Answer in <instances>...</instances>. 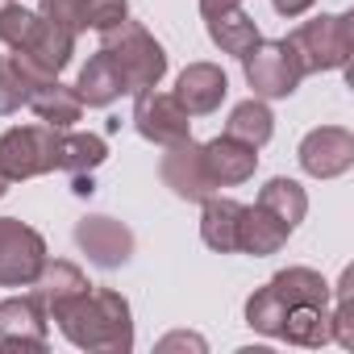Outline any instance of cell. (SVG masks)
<instances>
[{
	"mask_svg": "<svg viewBox=\"0 0 354 354\" xmlns=\"http://www.w3.org/2000/svg\"><path fill=\"white\" fill-rule=\"evenodd\" d=\"M283 317H288V304L279 300V292H275L271 283H263V288H254V292L246 296V325H250L254 333H263V337H279Z\"/></svg>",
	"mask_w": 354,
	"mask_h": 354,
	"instance_id": "obj_26",
	"label": "cell"
},
{
	"mask_svg": "<svg viewBox=\"0 0 354 354\" xmlns=\"http://www.w3.org/2000/svg\"><path fill=\"white\" fill-rule=\"evenodd\" d=\"M292 230L267 213L263 205H246L242 209V221H238V254H254V259H267V254H279L288 246Z\"/></svg>",
	"mask_w": 354,
	"mask_h": 354,
	"instance_id": "obj_16",
	"label": "cell"
},
{
	"mask_svg": "<svg viewBox=\"0 0 354 354\" xmlns=\"http://www.w3.org/2000/svg\"><path fill=\"white\" fill-rule=\"evenodd\" d=\"M71 192L75 196H92L96 192V180H92V175H71Z\"/></svg>",
	"mask_w": 354,
	"mask_h": 354,
	"instance_id": "obj_35",
	"label": "cell"
},
{
	"mask_svg": "<svg viewBox=\"0 0 354 354\" xmlns=\"http://www.w3.org/2000/svg\"><path fill=\"white\" fill-rule=\"evenodd\" d=\"M75 92H80L84 109H109L113 100H121V96H125V80H121L117 63H113L104 50H96V55L80 67Z\"/></svg>",
	"mask_w": 354,
	"mask_h": 354,
	"instance_id": "obj_18",
	"label": "cell"
},
{
	"mask_svg": "<svg viewBox=\"0 0 354 354\" xmlns=\"http://www.w3.org/2000/svg\"><path fill=\"white\" fill-rule=\"evenodd\" d=\"M175 346L205 350V337H196V333H171V337H162V342H158V350H175Z\"/></svg>",
	"mask_w": 354,
	"mask_h": 354,
	"instance_id": "obj_33",
	"label": "cell"
},
{
	"mask_svg": "<svg viewBox=\"0 0 354 354\" xmlns=\"http://www.w3.org/2000/svg\"><path fill=\"white\" fill-rule=\"evenodd\" d=\"M201 150H205V167H209L217 188H238V184L254 180V171H259V150L230 138V133L201 142Z\"/></svg>",
	"mask_w": 354,
	"mask_h": 354,
	"instance_id": "obj_14",
	"label": "cell"
},
{
	"mask_svg": "<svg viewBox=\"0 0 354 354\" xmlns=\"http://www.w3.org/2000/svg\"><path fill=\"white\" fill-rule=\"evenodd\" d=\"M296 162L313 180H337L354 167V133L342 125H317L300 138Z\"/></svg>",
	"mask_w": 354,
	"mask_h": 354,
	"instance_id": "obj_9",
	"label": "cell"
},
{
	"mask_svg": "<svg viewBox=\"0 0 354 354\" xmlns=\"http://www.w3.org/2000/svg\"><path fill=\"white\" fill-rule=\"evenodd\" d=\"M5 192H9V180H5V175H0V201H5Z\"/></svg>",
	"mask_w": 354,
	"mask_h": 354,
	"instance_id": "obj_36",
	"label": "cell"
},
{
	"mask_svg": "<svg viewBox=\"0 0 354 354\" xmlns=\"http://www.w3.org/2000/svg\"><path fill=\"white\" fill-rule=\"evenodd\" d=\"M329 342L354 350V267H346L337 279V304L329 308Z\"/></svg>",
	"mask_w": 354,
	"mask_h": 354,
	"instance_id": "obj_27",
	"label": "cell"
},
{
	"mask_svg": "<svg viewBox=\"0 0 354 354\" xmlns=\"http://www.w3.org/2000/svg\"><path fill=\"white\" fill-rule=\"evenodd\" d=\"M59 171V129L50 125H13L0 133V175L9 184L38 180Z\"/></svg>",
	"mask_w": 354,
	"mask_h": 354,
	"instance_id": "obj_4",
	"label": "cell"
},
{
	"mask_svg": "<svg viewBox=\"0 0 354 354\" xmlns=\"http://www.w3.org/2000/svg\"><path fill=\"white\" fill-rule=\"evenodd\" d=\"M283 42L296 55L304 75L342 71L350 63V55H354V17L350 13H321V17L296 26Z\"/></svg>",
	"mask_w": 354,
	"mask_h": 354,
	"instance_id": "obj_3",
	"label": "cell"
},
{
	"mask_svg": "<svg viewBox=\"0 0 354 354\" xmlns=\"http://www.w3.org/2000/svg\"><path fill=\"white\" fill-rule=\"evenodd\" d=\"M100 50L117 63V71L125 80V96L158 88L162 75H167V50H162V42L146 26L129 21V17L121 26H113V30L100 34Z\"/></svg>",
	"mask_w": 354,
	"mask_h": 354,
	"instance_id": "obj_2",
	"label": "cell"
},
{
	"mask_svg": "<svg viewBox=\"0 0 354 354\" xmlns=\"http://www.w3.org/2000/svg\"><path fill=\"white\" fill-rule=\"evenodd\" d=\"M279 342L288 346H304V350H317L329 342V308H288L283 317V329H279Z\"/></svg>",
	"mask_w": 354,
	"mask_h": 354,
	"instance_id": "obj_25",
	"label": "cell"
},
{
	"mask_svg": "<svg viewBox=\"0 0 354 354\" xmlns=\"http://www.w3.org/2000/svg\"><path fill=\"white\" fill-rule=\"evenodd\" d=\"M254 205H263L267 213H275L288 230H296V225L308 217V192H304L296 180H288V175H275V180H267Z\"/></svg>",
	"mask_w": 354,
	"mask_h": 354,
	"instance_id": "obj_24",
	"label": "cell"
},
{
	"mask_svg": "<svg viewBox=\"0 0 354 354\" xmlns=\"http://www.w3.org/2000/svg\"><path fill=\"white\" fill-rule=\"evenodd\" d=\"M317 5V0H271V9L279 13V17H288V21H296V17H304L308 9Z\"/></svg>",
	"mask_w": 354,
	"mask_h": 354,
	"instance_id": "obj_32",
	"label": "cell"
},
{
	"mask_svg": "<svg viewBox=\"0 0 354 354\" xmlns=\"http://www.w3.org/2000/svg\"><path fill=\"white\" fill-rule=\"evenodd\" d=\"M92 283H88V275L75 267V263H67V259H46L42 263V271L34 275V283H30V296L42 304V313L50 317L59 304H67L71 296H80V292H88Z\"/></svg>",
	"mask_w": 354,
	"mask_h": 354,
	"instance_id": "obj_17",
	"label": "cell"
},
{
	"mask_svg": "<svg viewBox=\"0 0 354 354\" xmlns=\"http://www.w3.org/2000/svg\"><path fill=\"white\" fill-rule=\"evenodd\" d=\"M80 5H84V0H38V17L59 21V26L80 34Z\"/></svg>",
	"mask_w": 354,
	"mask_h": 354,
	"instance_id": "obj_31",
	"label": "cell"
},
{
	"mask_svg": "<svg viewBox=\"0 0 354 354\" xmlns=\"http://www.w3.org/2000/svg\"><path fill=\"white\" fill-rule=\"evenodd\" d=\"M30 109L38 113L42 125L50 129H75V121L84 117V100L75 92V84H59V80H46L30 92Z\"/></svg>",
	"mask_w": 354,
	"mask_h": 354,
	"instance_id": "obj_19",
	"label": "cell"
},
{
	"mask_svg": "<svg viewBox=\"0 0 354 354\" xmlns=\"http://www.w3.org/2000/svg\"><path fill=\"white\" fill-rule=\"evenodd\" d=\"M30 75L13 63V55H0V117H13L30 104Z\"/></svg>",
	"mask_w": 354,
	"mask_h": 354,
	"instance_id": "obj_28",
	"label": "cell"
},
{
	"mask_svg": "<svg viewBox=\"0 0 354 354\" xmlns=\"http://www.w3.org/2000/svg\"><path fill=\"white\" fill-rule=\"evenodd\" d=\"M158 175H162V184L180 196V201H205V196L217 192L213 175H209V167H205V150H201V142H192V138L175 142V146H162Z\"/></svg>",
	"mask_w": 354,
	"mask_h": 354,
	"instance_id": "obj_10",
	"label": "cell"
},
{
	"mask_svg": "<svg viewBox=\"0 0 354 354\" xmlns=\"http://www.w3.org/2000/svg\"><path fill=\"white\" fill-rule=\"evenodd\" d=\"M125 17H129V0H84L80 5V34L84 30L104 34V30L121 26Z\"/></svg>",
	"mask_w": 354,
	"mask_h": 354,
	"instance_id": "obj_29",
	"label": "cell"
},
{
	"mask_svg": "<svg viewBox=\"0 0 354 354\" xmlns=\"http://www.w3.org/2000/svg\"><path fill=\"white\" fill-rule=\"evenodd\" d=\"M42 263L46 238L17 217H0V288H30Z\"/></svg>",
	"mask_w": 354,
	"mask_h": 354,
	"instance_id": "obj_7",
	"label": "cell"
},
{
	"mask_svg": "<svg viewBox=\"0 0 354 354\" xmlns=\"http://www.w3.org/2000/svg\"><path fill=\"white\" fill-rule=\"evenodd\" d=\"M205 26H209L213 46H217L221 55H234V59H242V55L263 38V34H259V26H254V17H250L246 9H230V13L205 17Z\"/></svg>",
	"mask_w": 354,
	"mask_h": 354,
	"instance_id": "obj_22",
	"label": "cell"
},
{
	"mask_svg": "<svg viewBox=\"0 0 354 354\" xmlns=\"http://www.w3.org/2000/svg\"><path fill=\"white\" fill-rule=\"evenodd\" d=\"M109 142L100 133H80V129H59V171L67 175H92L104 167Z\"/></svg>",
	"mask_w": 354,
	"mask_h": 354,
	"instance_id": "obj_21",
	"label": "cell"
},
{
	"mask_svg": "<svg viewBox=\"0 0 354 354\" xmlns=\"http://www.w3.org/2000/svg\"><path fill=\"white\" fill-rule=\"evenodd\" d=\"M225 133L259 150V146H267V142H271V133H275V113L267 109V100L250 96V100H242V104H234V109H230Z\"/></svg>",
	"mask_w": 354,
	"mask_h": 354,
	"instance_id": "obj_23",
	"label": "cell"
},
{
	"mask_svg": "<svg viewBox=\"0 0 354 354\" xmlns=\"http://www.w3.org/2000/svg\"><path fill=\"white\" fill-rule=\"evenodd\" d=\"M50 321H59V333L75 350H92V354L133 350V313H129V300L113 288H88L71 296L50 313Z\"/></svg>",
	"mask_w": 354,
	"mask_h": 354,
	"instance_id": "obj_1",
	"label": "cell"
},
{
	"mask_svg": "<svg viewBox=\"0 0 354 354\" xmlns=\"http://www.w3.org/2000/svg\"><path fill=\"white\" fill-rule=\"evenodd\" d=\"M242 71H246V84L254 88L259 100H288L304 80V71L283 38H259L242 55Z\"/></svg>",
	"mask_w": 354,
	"mask_h": 354,
	"instance_id": "obj_5",
	"label": "cell"
},
{
	"mask_svg": "<svg viewBox=\"0 0 354 354\" xmlns=\"http://www.w3.org/2000/svg\"><path fill=\"white\" fill-rule=\"evenodd\" d=\"M34 21H38V13H34V9H26V5H17V0H9V5L0 9V42H5L9 50H13V46H21V42H26V34L34 30Z\"/></svg>",
	"mask_w": 354,
	"mask_h": 354,
	"instance_id": "obj_30",
	"label": "cell"
},
{
	"mask_svg": "<svg viewBox=\"0 0 354 354\" xmlns=\"http://www.w3.org/2000/svg\"><path fill=\"white\" fill-rule=\"evenodd\" d=\"M46 321L34 296L0 300V350H46Z\"/></svg>",
	"mask_w": 354,
	"mask_h": 354,
	"instance_id": "obj_12",
	"label": "cell"
},
{
	"mask_svg": "<svg viewBox=\"0 0 354 354\" xmlns=\"http://www.w3.org/2000/svg\"><path fill=\"white\" fill-rule=\"evenodd\" d=\"M75 38H80L75 30L38 17L34 30L26 34V42L13 46L9 55H13V63L30 75V84L38 88V84H46V80H59V71H63V67L71 63V55H75Z\"/></svg>",
	"mask_w": 354,
	"mask_h": 354,
	"instance_id": "obj_6",
	"label": "cell"
},
{
	"mask_svg": "<svg viewBox=\"0 0 354 354\" xmlns=\"http://www.w3.org/2000/svg\"><path fill=\"white\" fill-rule=\"evenodd\" d=\"M230 96V75L217 63H188L175 80V100L188 109V117H213Z\"/></svg>",
	"mask_w": 354,
	"mask_h": 354,
	"instance_id": "obj_13",
	"label": "cell"
},
{
	"mask_svg": "<svg viewBox=\"0 0 354 354\" xmlns=\"http://www.w3.org/2000/svg\"><path fill=\"white\" fill-rule=\"evenodd\" d=\"M267 283L279 292V300H283L288 308H300V304H308V308H329V283H325L321 271H313V267H283V271H275Z\"/></svg>",
	"mask_w": 354,
	"mask_h": 354,
	"instance_id": "obj_20",
	"label": "cell"
},
{
	"mask_svg": "<svg viewBox=\"0 0 354 354\" xmlns=\"http://www.w3.org/2000/svg\"><path fill=\"white\" fill-rule=\"evenodd\" d=\"M246 0H201V17H217V13H230V9H242Z\"/></svg>",
	"mask_w": 354,
	"mask_h": 354,
	"instance_id": "obj_34",
	"label": "cell"
},
{
	"mask_svg": "<svg viewBox=\"0 0 354 354\" xmlns=\"http://www.w3.org/2000/svg\"><path fill=\"white\" fill-rule=\"evenodd\" d=\"M5 5H9V0H0V9H5Z\"/></svg>",
	"mask_w": 354,
	"mask_h": 354,
	"instance_id": "obj_37",
	"label": "cell"
},
{
	"mask_svg": "<svg viewBox=\"0 0 354 354\" xmlns=\"http://www.w3.org/2000/svg\"><path fill=\"white\" fill-rule=\"evenodd\" d=\"M75 246L80 254H88V263L113 271V267H125L133 259V230L117 217H80L75 221Z\"/></svg>",
	"mask_w": 354,
	"mask_h": 354,
	"instance_id": "obj_11",
	"label": "cell"
},
{
	"mask_svg": "<svg viewBox=\"0 0 354 354\" xmlns=\"http://www.w3.org/2000/svg\"><path fill=\"white\" fill-rule=\"evenodd\" d=\"M242 209H246L242 201L221 196V192H213V196L201 201V238H205L209 250L238 254V221H242Z\"/></svg>",
	"mask_w": 354,
	"mask_h": 354,
	"instance_id": "obj_15",
	"label": "cell"
},
{
	"mask_svg": "<svg viewBox=\"0 0 354 354\" xmlns=\"http://www.w3.org/2000/svg\"><path fill=\"white\" fill-rule=\"evenodd\" d=\"M133 129L154 146H175V142L192 138V117L175 100V92L146 88L133 96Z\"/></svg>",
	"mask_w": 354,
	"mask_h": 354,
	"instance_id": "obj_8",
	"label": "cell"
}]
</instances>
